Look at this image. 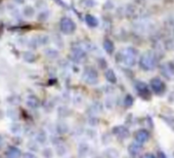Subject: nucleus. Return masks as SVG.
Returning <instances> with one entry per match:
<instances>
[{
  "label": "nucleus",
  "mask_w": 174,
  "mask_h": 158,
  "mask_svg": "<svg viewBox=\"0 0 174 158\" xmlns=\"http://www.w3.org/2000/svg\"><path fill=\"white\" fill-rule=\"evenodd\" d=\"M151 86L153 90L155 91L156 94H161L163 91L165 90V84L164 82L162 81L160 78H154L153 80L151 81Z\"/></svg>",
  "instance_id": "nucleus-1"
},
{
  "label": "nucleus",
  "mask_w": 174,
  "mask_h": 158,
  "mask_svg": "<svg viewBox=\"0 0 174 158\" xmlns=\"http://www.w3.org/2000/svg\"><path fill=\"white\" fill-rule=\"evenodd\" d=\"M134 139H135L136 143L143 144V143H146L147 140L150 139V134L147 133L146 130H137L135 133Z\"/></svg>",
  "instance_id": "nucleus-2"
},
{
  "label": "nucleus",
  "mask_w": 174,
  "mask_h": 158,
  "mask_svg": "<svg viewBox=\"0 0 174 158\" xmlns=\"http://www.w3.org/2000/svg\"><path fill=\"white\" fill-rule=\"evenodd\" d=\"M132 103H133V99L130 95H127V97L125 98V104H126V106H131Z\"/></svg>",
  "instance_id": "nucleus-6"
},
{
  "label": "nucleus",
  "mask_w": 174,
  "mask_h": 158,
  "mask_svg": "<svg viewBox=\"0 0 174 158\" xmlns=\"http://www.w3.org/2000/svg\"><path fill=\"white\" fill-rule=\"evenodd\" d=\"M140 158H157V157H155L153 154H151V153H146V154H143Z\"/></svg>",
  "instance_id": "nucleus-7"
},
{
  "label": "nucleus",
  "mask_w": 174,
  "mask_h": 158,
  "mask_svg": "<svg viewBox=\"0 0 174 158\" xmlns=\"http://www.w3.org/2000/svg\"><path fill=\"white\" fill-rule=\"evenodd\" d=\"M142 144L137 143V144H131L130 146H129L128 151L131 155L135 156V155H138V154L140 153V151H142Z\"/></svg>",
  "instance_id": "nucleus-3"
},
{
  "label": "nucleus",
  "mask_w": 174,
  "mask_h": 158,
  "mask_svg": "<svg viewBox=\"0 0 174 158\" xmlns=\"http://www.w3.org/2000/svg\"><path fill=\"white\" fill-rule=\"evenodd\" d=\"M157 158H167L165 155V153H163L162 151H159L157 153Z\"/></svg>",
  "instance_id": "nucleus-8"
},
{
  "label": "nucleus",
  "mask_w": 174,
  "mask_h": 158,
  "mask_svg": "<svg viewBox=\"0 0 174 158\" xmlns=\"http://www.w3.org/2000/svg\"><path fill=\"white\" fill-rule=\"evenodd\" d=\"M106 75H107V78H108L111 82H115V81H116V77L114 76V73H113L112 70H109V71L107 72Z\"/></svg>",
  "instance_id": "nucleus-5"
},
{
  "label": "nucleus",
  "mask_w": 174,
  "mask_h": 158,
  "mask_svg": "<svg viewBox=\"0 0 174 158\" xmlns=\"http://www.w3.org/2000/svg\"><path fill=\"white\" fill-rule=\"evenodd\" d=\"M137 90H138V93L142 97H143V94L150 95V91H149V89H147V86L142 82L139 83V86H137Z\"/></svg>",
  "instance_id": "nucleus-4"
}]
</instances>
